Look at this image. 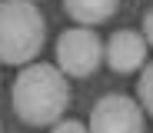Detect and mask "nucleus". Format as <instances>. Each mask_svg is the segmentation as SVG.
Segmentation results:
<instances>
[{"label": "nucleus", "instance_id": "39448f33", "mask_svg": "<svg viewBox=\"0 0 153 133\" xmlns=\"http://www.w3.org/2000/svg\"><path fill=\"white\" fill-rule=\"evenodd\" d=\"M103 60L117 73L140 70L143 60H146V40H143V33H137V30H117L107 40V47H103Z\"/></svg>", "mask_w": 153, "mask_h": 133}, {"label": "nucleus", "instance_id": "7ed1b4c3", "mask_svg": "<svg viewBox=\"0 0 153 133\" xmlns=\"http://www.w3.org/2000/svg\"><path fill=\"white\" fill-rule=\"evenodd\" d=\"M100 60H103V43L93 30L87 27H73L63 30L57 40V67L63 70V77H90Z\"/></svg>", "mask_w": 153, "mask_h": 133}, {"label": "nucleus", "instance_id": "1a4fd4ad", "mask_svg": "<svg viewBox=\"0 0 153 133\" xmlns=\"http://www.w3.org/2000/svg\"><path fill=\"white\" fill-rule=\"evenodd\" d=\"M143 40H146V43L153 47V7H150L146 13H143Z\"/></svg>", "mask_w": 153, "mask_h": 133}, {"label": "nucleus", "instance_id": "0eeeda50", "mask_svg": "<svg viewBox=\"0 0 153 133\" xmlns=\"http://www.w3.org/2000/svg\"><path fill=\"white\" fill-rule=\"evenodd\" d=\"M137 97H140V106H143V110L153 117V63H150V67H143V73H140Z\"/></svg>", "mask_w": 153, "mask_h": 133}, {"label": "nucleus", "instance_id": "423d86ee", "mask_svg": "<svg viewBox=\"0 0 153 133\" xmlns=\"http://www.w3.org/2000/svg\"><path fill=\"white\" fill-rule=\"evenodd\" d=\"M120 7V0H63V10L80 23V27H97L107 23Z\"/></svg>", "mask_w": 153, "mask_h": 133}, {"label": "nucleus", "instance_id": "6e6552de", "mask_svg": "<svg viewBox=\"0 0 153 133\" xmlns=\"http://www.w3.org/2000/svg\"><path fill=\"white\" fill-rule=\"evenodd\" d=\"M53 133H90V130H87L80 120H57Z\"/></svg>", "mask_w": 153, "mask_h": 133}, {"label": "nucleus", "instance_id": "f03ea898", "mask_svg": "<svg viewBox=\"0 0 153 133\" xmlns=\"http://www.w3.org/2000/svg\"><path fill=\"white\" fill-rule=\"evenodd\" d=\"M47 23L30 0H0V63H30L43 50Z\"/></svg>", "mask_w": 153, "mask_h": 133}, {"label": "nucleus", "instance_id": "f257e3e1", "mask_svg": "<svg viewBox=\"0 0 153 133\" xmlns=\"http://www.w3.org/2000/svg\"><path fill=\"white\" fill-rule=\"evenodd\" d=\"M70 103V83L53 63H27L13 83V113L30 126L57 123Z\"/></svg>", "mask_w": 153, "mask_h": 133}, {"label": "nucleus", "instance_id": "20e7f679", "mask_svg": "<svg viewBox=\"0 0 153 133\" xmlns=\"http://www.w3.org/2000/svg\"><path fill=\"white\" fill-rule=\"evenodd\" d=\"M90 133H143V106L123 93L100 97L90 110Z\"/></svg>", "mask_w": 153, "mask_h": 133}]
</instances>
